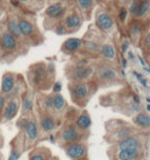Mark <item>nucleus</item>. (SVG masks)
Wrapping results in <instances>:
<instances>
[{
    "mask_svg": "<svg viewBox=\"0 0 150 160\" xmlns=\"http://www.w3.org/2000/svg\"><path fill=\"white\" fill-rule=\"evenodd\" d=\"M66 155L72 160H80L85 157L86 154V148L85 145L74 143V144H68L65 148Z\"/></svg>",
    "mask_w": 150,
    "mask_h": 160,
    "instance_id": "nucleus-1",
    "label": "nucleus"
},
{
    "mask_svg": "<svg viewBox=\"0 0 150 160\" xmlns=\"http://www.w3.org/2000/svg\"><path fill=\"white\" fill-rule=\"evenodd\" d=\"M62 140L67 144L78 143L80 141V133L77 127L74 125H68L62 132Z\"/></svg>",
    "mask_w": 150,
    "mask_h": 160,
    "instance_id": "nucleus-2",
    "label": "nucleus"
},
{
    "mask_svg": "<svg viewBox=\"0 0 150 160\" xmlns=\"http://www.w3.org/2000/svg\"><path fill=\"white\" fill-rule=\"evenodd\" d=\"M89 92H90L89 85H87V83H83V82L76 83L71 88L72 97L78 101L86 99L87 96H89Z\"/></svg>",
    "mask_w": 150,
    "mask_h": 160,
    "instance_id": "nucleus-3",
    "label": "nucleus"
},
{
    "mask_svg": "<svg viewBox=\"0 0 150 160\" xmlns=\"http://www.w3.org/2000/svg\"><path fill=\"white\" fill-rule=\"evenodd\" d=\"M140 140L137 137L132 136L120 141L117 147L119 150H135V149H140Z\"/></svg>",
    "mask_w": 150,
    "mask_h": 160,
    "instance_id": "nucleus-4",
    "label": "nucleus"
},
{
    "mask_svg": "<svg viewBox=\"0 0 150 160\" xmlns=\"http://www.w3.org/2000/svg\"><path fill=\"white\" fill-rule=\"evenodd\" d=\"M25 134L30 142H34L38 138V126L34 119L27 121V124L25 126Z\"/></svg>",
    "mask_w": 150,
    "mask_h": 160,
    "instance_id": "nucleus-5",
    "label": "nucleus"
},
{
    "mask_svg": "<svg viewBox=\"0 0 150 160\" xmlns=\"http://www.w3.org/2000/svg\"><path fill=\"white\" fill-rule=\"evenodd\" d=\"M140 149L135 150H119L116 154L117 160H138L140 158Z\"/></svg>",
    "mask_w": 150,
    "mask_h": 160,
    "instance_id": "nucleus-6",
    "label": "nucleus"
},
{
    "mask_svg": "<svg viewBox=\"0 0 150 160\" xmlns=\"http://www.w3.org/2000/svg\"><path fill=\"white\" fill-rule=\"evenodd\" d=\"M14 87V77L12 74H6L3 76L1 82V92L2 93L7 94L13 92Z\"/></svg>",
    "mask_w": 150,
    "mask_h": 160,
    "instance_id": "nucleus-7",
    "label": "nucleus"
},
{
    "mask_svg": "<svg viewBox=\"0 0 150 160\" xmlns=\"http://www.w3.org/2000/svg\"><path fill=\"white\" fill-rule=\"evenodd\" d=\"M133 121L136 125L142 127V128H148L150 125V118L149 115L145 112H141L138 113L135 117L133 118Z\"/></svg>",
    "mask_w": 150,
    "mask_h": 160,
    "instance_id": "nucleus-8",
    "label": "nucleus"
},
{
    "mask_svg": "<svg viewBox=\"0 0 150 160\" xmlns=\"http://www.w3.org/2000/svg\"><path fill=\"white\" fill-rule=\"evenodd\" d=\"M93 74V69L90 67H80L73 72V79L74 80H85L87 79Z\"/></svg>",
    "mask_w": 150,
    "mask_h": 160,
    "instance_id": "nucleus-9",
    "label": "nucleus"
},
{
    "mask_svg": "<svg viewBox=\"0 0 150 160\" xmlns=\"http://www.w3.org/2000/svg\"><path fill=\"white\" fill-rule=\"evenodd\" d=\"M97 22L103 30L105 31H109L113 26V21L110 17L108 16L107 13H101L98 16V19Z\"/></svg>",
    "mask_w": 150,
    "mask_h": 160,
    "instance_id": "nucleus-10",
    "label": "nucleus"
},
{
    "mask_svg": "<svg viewBox=\"0 0 150 160\" xmlns=\"http://www.w3.org/2000/svg\"><path fill=\"white\" fill-rule=\"evenodd\" d=\"M18 109H19V107H18L17 101L16 100L10 101L9 103L7 104V106L5 108V110H4V114H3V116H4V119L5 120L13 119L18 113Z\"/></svg>",
    "mask_w": 150,
    "mask_h": 160,
    "instance_id": "nucleus-11",
    "label": "nucleus"
},
{
    "mask_svg": "<svg viewBox=\"0 0 150 160\" xmlns=\"http://www.w3.org/2000/svg\"><path fill=\"white\" fill-rule=\"evenodd\" d=\"M0 42H1V45L7 50L13 49L14 47H16V45H17L16 38H14V36L12 35L10 33H4V34H3L2 37H1V41H0Z\"/></svg>",
    "mask_w": 150,
    "mask_h": 160,
    "instance_id": "nucleus-12",
    "label": "nucleus"
},
{
    "mask_svg": "<svg viewBox=\"0 0 150 160\" xmlns=\"http://www.w3.org/2000/svg\"><path fill=\"white\" fill-rule=\"evenodd\" d=\"M40 126L44 132H52L56 126V122H54V118L49 115H44L42 116L40 119Z\"/></svg>",
    "mask_w": 150,
    "mask_h": 160,
    "instance_id": "nucleus-13",
    "label": "nucleus"
},
{
    "mask_svg": "<svg viewBox=\"0 0 150 160\" xmlns=\"http://www.w3.org/2000/svg\"><path fill=\"white\" fill-rule=\"evenodd\" d=\"M91 125V119L86 112H83V113L76 119V126H77V128L79 129H87Z\"/></svg>",
    "mask_w": 150,
    "mask_h": 160,
    "instance_id": "nucleus-14",
    "label": "nucleus"
},
{
    "mask_svg": "<svg viewBox=\"0 0 150 160\" xmlns=\"http://www.w3.org/2000/svg\"><path fill=\"white\" fill-rule=\"evenodd\" d=\"M82 44V41L78 38H69L64 43V49L67 52H74V50L78 49Z\"/></svg>",
    "mask_w": 150,
    "mask_h": 160,
    "instance_id": "nucleus-15",
    "label": "nucleus"
},
{
    "mask_svg": "<svg viewBox=\"0 0 150 160\" xmlns=\"http://www.w3.org/2000/svg\"><path fill=\"white\" fill-rule=\"evenodd\" d=\"M116 71L112 68H102L99 70V77L103 80H112L116 78Z\"/></svg>",
    "mask_w": 150,
    "mask_h": 160,
    "instance_id": "nucleus-16",
    "label": "nucleus"
},
{
    "mask_svg": "<svg viewBox=\"0 0 150 160\" xmlns=\"http://www.w3.org/2000/svg\"><path fill=\"white\" fill-rule=\"evenodd\" d=\"M64 12L63 6H62L61 3H56V4L50 5L46 10V13L49 14V17H54V18H59L61 17Z\"/></svg>",
    "mask_w": 150,
    "mask_h": 160,
    "instance_id": "nucleus-17",
    "label": "nucleus"
},
{
    "mask_svg": "<svg viewBox=\"0 0 150 160\" xmlns=\"http://www.w3.org/2000/svg\"><path fill=\"white\" fill-rule=\"evenodd\" d=\"M81 24V21H80L79 17L77 14H72V16H69L67 19H66L65 25L68 29H74V28H78Z\"/></svg>",
    "mask_w": 150,
    "mask_h": 160,
    "instance_id": "nucleus-18",
    "label": "nucleus"
},
{
    "mask_svg": "<svg viewBox=\"0 0 150 160\" xmlns=\"http://www.w3.org/2000/svg\"><path fill=\"white\" fill-rule=\"evenodd\" d=\"M18 25H19V29H20L21 34L28 36V35H30L32 32H33L32 25L29 23V22H27V21L21 20L19 23H18Z\"/></svg>",
    "mask_w": 150,
    "mask_h": 160,
    "instance_id": "nucleus-19",
    "label": "nucleus"
},
{
    "mask_svg": "<svg viewBox=\"0 0 150 160\" xmlns=\"http://www.w3.org/2000/svg\"><path fill=\"white\" fill-rule=\"evenodd\" d=\"M65 107V100L62 94L60 93H56L53 97V108L56 109L57 111H61L63 110Z\"/></svg>",
    "mask_w": 150,
    "mask_h": 160,
    "instance_id": "nucleus-20",
    "label": "nucleus"
},
{
    "mask_svg": "<svg viewBox=\"0 0 150 160\" xmlns=\"http://www.w3.org/2000/svg\"><path fill=\"white\" fill-rule=\"evenodd\" d=\"M133 129L130 128V127H123V128H120L117 132L114 134V138L117 141H122L127 138L133 136Z\"/></svg>",
    "mask_w": 150,
    "mask_h": 160,
    "instance_id": "nucleus-21",
    "label": "nucleus"
},
{
    "mask_svg": "<svg viewBox=\"0 0 150 160\" xmlns=\"http://www.w3.org/2000/svg\"><path fill=\"white\" fill-rule=\"evenodd\" d=\"M102 53H103V56L105 58H107V59H114L115 57V50L113 48L112 45H109V44H105L102 46Z\"/></svg>",
    "mask_w": 150,
    "mask_h": 160,
    "instance_id": "nucleus-22",
    "label": "nucleus"
},
{
    "mask_svg": "<svg viewBox=\"0 0 150 160\" xmlns=\"http://www.w3.org/2000/svg\"><path fill=\"white\" fill-rule=\"evenodd\" d=\"M22 152H23V147H21L19 143H17L16 146H13L12 149L8 160H18L21 157Z\"/></svg>",
    "mask_w": 150,
    "mask_h": 160,
    "instance_id": "nucleus-23",
    "label": "nucleus"
},
{
    "mask_svg": "<svg viewBox=\"0 0 150 160\" xmlns=\"http://www.w3.org/2000/svg\"><path fill=\"white\" fill-rule=\"evenodd\" d=\"M45 76V68L44 66H39L35 69V73H34V81L36 83H39L41 80L44 78Z\"/></svg>",
    "mask_w": 150,
    "mask_h": 160,
    "instance_id": "nucleus-24",
    "label": "nucleus"
},
{
    "mask_svg": "<svg viewBox=\"0 0 150 160\" xmlns=\"http://www.w3.org/2000/svg\"><path fill=\"white\" fill-rule=\"evenodd\" d=\"M8 30H9V33L12 35L14 36H21V32H20V29H19V25L14 20H12L8 22Z\"/></svg>",
    "mask_w": 150,
    "mask_h": 160,
    "instance_id": "nucleus-25",
    "label": "nucleus"
},
{
    "mask_svg": "<svg viewBox=\"0 0 150 160\" xmlns=\"http://www.w3.org/2000/svg\"><path fill=\"white\" fill-rule=\"evenodd\" d=\"M32 106H33L32 99L28 96V94H26L23 99V113L25 114V113L30 112L32 109Z\"/></svg>",
    "mask_w": 150,
    "mask_h": 160,
    "instance_id": "nucleus-26",
    "label": "nucleus"
},
{
    "mask_svg": "<svg viewBox=\"0 0 150 160\" xmlns=\"http://www.w3.org/2000/svg\"><path fill=\"white\" fill-rule=\"evenodd\" d=\"M148 9H149V2L143 1L142 2V4H140V6H139V10H138L137 16L138 17H143L144 14L148 12Z\"/></svg>",
    "mask_w": 150,
    "mask_h": 160,
    "instance_id": "nucleus-27",
    "label": "nucleus"
},
{
    "mask_svg": "<svg viewBox=\"0 0 150 160\" xmlns=\"http://www.w3.org/2000/svg\"><path fill=\"white\" fill-rule=\"evenodd\" d=\"M29 160H46V155L42 153L41 151H37L30 155V159Z\"/></svg>",
    "mask_w": 150,
    "mask_h": 160,
    "instance_id": "nucleus-28",
    "label": "nucleus"
},
{
    "mask_svg": "<svg viewBox=\"0 0 150 160\" xmlns=\"http://www.w3.org/2000/svg\"><path fill=\"white\" fill-rule=\"evenodd\" d=\"M78 3L81 8L83 9H87L90 8L91 3H93V0H78Z\"/></svg>",
    "mask_w": 150,
    "mask_h": 160,
    "instance_id": "nucleus-29",
    "label": "nucleus"
},
{
    "mask_svg": "<svg viewBox=\"0 0 150 160\" xmlns=\"http://www.w3.org/2000/svg\"><path fill=\"white\" fill-rule=\"evenodd\" d=\"M43 107L47 109V110L53 108V97L52 96H49L47 98H45L44 103H43Z\"/></svg>",
    "mask_w": 150,
    "mask_h": 160,
    "instance_id": "nucleus-30",
    "label": "nucleus"
},
{
    "mask_svg": "<svg viewBox=\"0 0 150 160\" xmlns=\"http://www.w3.org/2000/svg\"><path fill=\"white\" fill-rule=\"evenodd\" d=\"M139 6H140V4H139L138 1H135L133 4L131 5V8H130V12L132 14H134V16H137L138 13V10H139Z\"/></svg>",
    "mask_w": 150,
    "mask_h": 160,
    "instance_id": "nucleus-31",
    "label": "nucleus"
},
{
    "mask_svg": "<svg viewBox=\"0 0 150 160\" xmlns=\"http://www.w3.org/2000/svg\"><path fill=\"white\" fill-rule=\"evenodd\" d=\"M86 47L90 50H93V52H98V50H99L98 44H97V43H94V42H87L86 43Z\"/></svg>",
    "mask_w": 150,
    "mask_h": 160,
    "instance_id": "nucleus-32",
    "label": "nucleus"
},
{
    "mask_svg": "<svg viewBox=\"0 0 150 160\" xmlns=\"http://www.w3.org/2000/svg\"><path fill=\"white\" fill-rule=\"evenodd\" d=\"M127 12L126 8H122V10H120L119 12V19L122 21H124V19L127 18Z\"/></svg>",
    "mask_w": 150,
    "mask_h": 160,
    "instance_id": "nucleus-33",
    "label": "nucleus"
},
{
    "mask_svg": "<svg viewBox=\"0 0 150 160\" xmlns=\"http://www.w3.org/2000/svg\"><path fill=\"white\" fill-rule=\"evenodd\" d=\"M61 87H62L61 82H57L56 84L54 85V92H59L60 90H61Z\"/></svg>",
    "mask_w": 150,
    "mask_h": 160,
    "instance_id": "nucleus-34",
    "label": "nucleus"
},
{
    "mask_svg": "<svg viewBox=\"0 0 150 160\" xmlns=\"http://www.w3.org/2000/svg\"><path fill=\"white\" fill-rule=\"evenodd\" d=\"M132 34H133V36L134 35H137V34H139L140 33V28H138L137 26H133V28H132Z\"/></svg>",
    "mask_w": 150,
    "mask_h": 160,
    "instance_id": "nucleus-35",
    "label": "nucleus"
},
{
    "mask_svg": "<svg viewBox=\"0 0 150 160\" xmlns=\"http://www.w3.org/2000/svg\"><path fill=\"white\" fill-rule=\"evenodd\" d=\"M56 32H57V34H59V35H61V34H64V33H65L64 27L62 26V25H60V26H58V28H57Z\"/></svg>",
    "mask_w": 150,
    "mask_h": 160,
    "instance_id": "nucleus-36",
    "label": "nucleus"
},
{
    "mask_svg": "<svg viewBox=\"0 0 150 160\" xmlns=\"http://www.w3.org/2000/svg\"><path fill=\"white\" fill-rule=\"evenodd\" d=\"M3 106H4V97L2 94H0V112L2 111Z\"/></svg>",
    "mask_w": 150,
    "mask_h": 160,
    "instance_id": "nucleus-37",
    "label": "nucleus"
},
{
    "mask_svg": "<svg viewBox=\"0 0 150 160\" xmlns=\"http://www.w3.org/2000/svg\"><path fill=\"white\" fill-rule=\"evenodd\" d=\"M122 66H123V67H127V61L124 60V59L122 60Z\"/></svg>",
    "mask_w": 150,
    "mask_h": 160,
    "instance_id": "nucleus-38",
    "label": "nucleus"
},
{
    "mask_svg": "<svg viewBox=\"0 0 150 160\" xmlns=\"http://www.w3.org/2000/svg\"><path fill=\"white\" fill-rule=\"evenodd\" d=\"M46 160H59L57 157H50V158H49V159H46Z\"/></svg>",
    "mask_w": 150,
    "mask_h": 160,
    "instance_id": "nucleus-39",
    "label": "nucleus"
},
{
    "mask_svg": "<svg viewBox=\"0 0 150 160\" xmlns=\"http://www.w3.org/2000/svg\"><path fill=\"white\" fill-rule=\"evenodd\" d=\"M19 1H26V0H19Z\"/></svg>",
    "mask_w": 150,
    "mask_h": 160,
    "instance_id": "nucleus-40",
    "label": "nucleus"
},
{
    "mask_svg": "<svg viewBox=\"0 0 150 160\" xmlns=\"http://www.w3.org/2000/svg\"><path fill=\"white\" fill-rule=\"evenodd\" d=\"M122 1H129V0H122Z\"/></svg>",
    "mask_w": 150,
    "mask_h": 160,
    "instance_id": "nucleus-41",
    "label": "nucleus"
},
{
    "mask_svg": "<svg viewBox=\"0 0 150 160\" xmlns=\"http://www.w3.org/2000/svg\"><path fill=\"white\" fill-rule=\"evenodd\" d=\"M144 1H148V0H144Z\"/></svg>",
    "mask_w": 150,
    "mask_h": 160,
    "instance_id": "nucleus-42",
    "label": "nucleus"
}]
</instances>
